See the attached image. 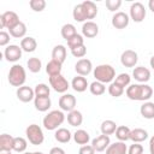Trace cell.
<instances>
[{"label":"cell","mask_w":154,"mask_h":154,"mask_svg":"<svg viewBox=\"0 0 154 154\" xmlns=\"http://www.w3.org/2000/svg\"><path fill=\"white\" fill-rule=\"evenodd\" d=\"M117 128H118V126H117L116 122H113V120H111V119H107V120H103V122L101 123L100 130H101V134H102V135L109 136V135H113V134L116 132Z\"/></svg>","instance_id":"obj_31"},{"label":"cell","mask_w":154,"mask_h":154,"mask_svg":"<svg viewBox=\"0 0 154 154\" xmlns=\"http://www.w3.org/2000/svg\"><path fill=\"white\" fill-rule=\"evenodd\" d=\"M49 85L53 88L54 91L63 93V94H65L67 91V89L70 88V83L67 82V79L61 73L57 75V76H51L49 77Z\"/></svg>","instance_id":"obj_7"},{"label":"cell","mask_w":154,"mask_h":154,"mask_svg":"<svg viewBox=\"0 0 154 154\" xmlns=\"http://www.w3.org/2000/svg\"><path fill=\"white\" fill-rule=\"evenodd\" d=\"M71 54L75 57V58H83L85 54H87V47L83 45V46H79V47H76L73 49H71Z\"/></svg>","instance_id":"obj_45"},{"label":"cell","mask_w":154,"mask_h":154,"mask_svg":"<svg viewBox=\"0 0 154 154\" xmlns=\"http://www.w3.org/2000/svg\"><path fill=\"white\" fill-rule=\"evenodd\" d=\"M77 103L76 97L72 94H63V96H60L59 99V107L61 111L65 112H71L75 109Z\"/></svg>","instance_id":"obj_11"},{"label":"cell","mask_w":154,"mask_h":154,"mask_svg":"<svg viewBox=\"0 0 154 154\" xmlns=\"http://www.w3.org/2000/svg\"><path fill=\"white\" fill-rule=\"evenodd\" d=\"M14 137L8 134L0 135V152H12L13 150Z\"/></svg>","instance_id":"obj_22"},{"label":"cell","mask_w":154,"mask_h":154,"mask_svg":"<svg viewBox=\"0 0 154 154\" xmlns=\"http://www.w3.org/2000/svg\"><path fill=\"white\" fill-rule=\"evenodd\" d=\"M128 154H143V146L140 143H134L128 148Z\"/></svg>","instance_id":"obj_46"},{"label":"cell","mask_w":154,"mask_h":154,"mask_svg":"<svg viewBox=\"0 0 154 154\" xmlns=\"http://www.w3.org/2000/svg\"><path fill=\"white\" fill-rule=\"evenodd\" d=\"M78 154H95V149L93 148L91 144H85L79 148Z\"/></svg>","instance_id":"obj_48"},{"label":"cell","mask_w":154,"mask_h":154,"mask_svg":"<svg viewBox=\"0 0 154 154\" xmlns=\"http://www.w3.org/2000/svg\"><path fill=\"white\" fill-rule=\"evenodd\" d=\"M28 147V141L24 137H14L13 140V150L17 153H25Z\"/></svg>","instance_id":"obj_35"},{"label":"cell","mask_w":154,"mask_h":154,"mask_svg":"<svg viewBox=\"0 0 154 154\" xmlns=\"http://www.w3.org/2000/svg\"><path fill=\"white\" fill-rule=\"evenodd\" d=\"M25 135H26V140L34 146H40L45 141L43 131L37 124H30L25 129Z\"/></svg>","instance_id":"obj_5"},{"label":"cell","mask_w":154,"mask_h":154,"mask_svg":"<svg viewBox=\"0 0 154 154\" xmlns=\"http://www.w3.org/2000/svg\"><path fill=\"white\" fill-rule=\"evenodd\" d=\"M23 154H43L42 152H25Z\"/></svg>","instance_id":"obj_53"},{"label":"cell","mask_w":154,"mask_h":154,"mask_svg":"<svg viewBox=\"0 0 154 154\" xmlns=\"http://www.w3.org/2000/svg\"><path fill=\"white\" fill-rule=\"evenodd\" d=\"M138 61V55L132 49H126L120 55V63L125 67H134Z\"/></svg>","instance_id":"obj_10"},{"label":"cell","mask_w":154,"mask_h":154,"mask_svg":"<svg viewBox=\"0 0 154 154\" xmlns=\"http://www.w3.org/2000/svg\"><path fill=\"white\" fill-rule=\"evenodd\" d=\"M10 31V35L14 38H24L26 34V25L23 22H19L14 28H12Z\"/></svg>","instance_id":"obj_32"},{"label":"cell","mask_w":154,"mask_h":154,"mask_svg":"<svg viewBox=\"0 0 154 154\" xmlns=\"http://www.w3.org/2000/svg\"><path fill=\"white\" fill-rule=\"evenodd\" d=\"M126 96L134 101H148L153 96V89L146 83L130 84L125 90Z\"/></svg>","instance_id":"obj_1"},{"label":"cell","mask_w":154,"mask_h":154,"mask_svg":"<svg viewBox=\"0 0 154 154\" xmlns=\"http://www.w3.org/2000/svg\"><path fill=\"white\" fill-rule=\"evenodd\" d=\"M61 67H63V64H60L59 61L57 60H49L46 65V72L48 73V76H57V75H60L61 73Z\"/></svg>","instance_id":"obj_29"},{"label":"cell","mask_w":154,"mask_h":154,"mask_svg":"<svg viewBox=\"0 0 154 154\" xmlns=\"http://www.w3.org/2000/svg\"><path fill=\"white\" fill-rule=\"evenodd\" d=\"M71 87H72V89H73L75 91H77V93H83V91L87 90V88H89V83H88V81H87L85 77L77 75L76 77L72 78V81H71Z\"/></svg>","instance_id":"obj_18"},{"label":"cell","mask_w":154,"mask_h":154,"mask_svg":"<svg viewBox=\"0 0 154 154\" xmlns=\"http://www.w3.org/2000/svg\"><path fill=\"white\" fill-rule=\"evenodd\" d=\"M66 54H67V52H66L65 46L57 45V46H54V48L52 51V59L59 61L60 64H63L66 60Z\"/></svg>","instance_id":"obj_25"},{"label":"cell","mask_w":154,"mask_h":154,"mask_svg":"<svg viewBox=\"0 0 154 154\" xmlns=\"http://www.w3.org/2000/svg\"><path fill=\"white\" fill-rule=\"evenodd\" d=\"M0 154H12V152H0Z\"/></svg>","instance_id":"obj_54"},{"label":"cell","mask_w":154,"mask_h":154,"mask_svg":"<svg viewBox=\"0 0 154 154\" xmlns=\"http://www.w3.org/2000/svg\"><path fill=\"white\" fill-rule=\"evenodd\" d=\"M72 17L76 22H87V17H85V12H84V8L82 6V4H78L73 7V11H72Z\"/></svg>","instance_id":"obj_36"},{"label":"cell","mask_w":154,"mask_h":154,"mask_svg":"<svg viewBox=\"0 0 154 154\" xmlns=\"http://www.w3.org/2000/svg\"><path fill=\"white\" fill-rule=\"evenodd\" d=\"M132 77L140 83H147L150 79V71L144 66H137L132 71Z\"/></svg>","instance_id":"obj_17"},{"label":"cell","mask_w":154,"mask_h":154,"mask_svg":"<svg viewBox=\"0 0 154 154\" xmlns=\"http://www.w3.org/2000/svg\"><path fill=\"white\" fill-rule=\"evenodd\" d=\"M122 6V0H106V7L111 12H116Z\"/></svg>","instance_id":"obj_44"},{"label":"cell","mask_w":154,"mask_h":154,"mask_svg":"<svg viewBox=\"0 0 154 154\" xmlns=\"http://www.w3.org/2000/svg\"><path fill=\"white\" fill-rule=\"evenodd\" d=\"M124 88H122V87H119L118 84H116L114 82H112L111 84H109V87H108V94L111 95V96H113V97H119V96H122L123 94H124Z\"/></svg>","instance_id":"obj_42"},{"label":"cell","mask_w":154,"mask_h":154,"mask_svg":"<svg viewBox=\"0 0 154 154\" xmlns=\"http://www.w3.org/2000/svg\"><path fill=\"white\" fill-rule=\"evenodd\" d=\"M34 106L38 112H46L51 108L52 101L49 96H35L34 99Z\"/></svg>","instance_id":"obj_19"},{"label":"cell","mask_w":154,"mask_h":154,"mask_svg":"<svg viewBox=\"0 0 154 154\" xmlns=\"http://www.w3.org/2000/svg\"><path fill=\"white\" fill-rule=\"evenodd\" d=\"M130 132H131V129L126 125H119L116 130V137L118 138V141H122V142H126L128 140H130Z\"/></svg>","instance_id":"obj_33"},{"label":"cell","mask_w":154,"mask_h":154,"mask_svg":"<svg viewBox=\"0 0 154 154\" xmlns=\"http://www.w3.org/2000/svg\"><path fill=\"white\" fill-rule=\"evenodd\" d=\"M72 136H73V141H75L77 144H81V146H85V144H88L89 141H90V136H89L88 131H85V130H83V129L76 130Z\"/></svg>","instance_id":"obj_27"},{"label":"cell","mask_w":154,"mask_h":154,"mask_svg":"<svg viewBox=\"0 0 154 154\" xmlns=\"http://www.w3.org/2000/svg\"><path fill=\"white\" fill-rule=\"evenodd\" d=\"M99 34V25L93 20H87L82 25V35L87 38H93Z\"/></svg>","instance_id":"obj_15"},{"label":"cell","mask_w":154,"mask_h":154,"mask_svg":"<svg viewBox=\"0 0 154 154\" xmlns=\"http://www.w3.org/2000/svg\"><path fill=\"white\" fill-rule=\"evenodd\" d=\"M71 137H72V135H71L70 130H67L66 128H59L54 132V138L59 143H69L71 141Z\"/></svg>","instance_id":"obj_26"},{"label":"cell","mask_w":154,"mask_h":154,"mask_svg":"<svg viewBox=\"0 0 154 154\" xmlns=\"http://www.w3.org/2000/svg\"><path fill=\"white\" fill-rule=\"evenodd\" d=\"M106 154H128V146L125 144V142L117 141L107 147Z\"/></svg>","instance_id":"obj_20"},{"label":"cell","mask_w":154,"mask_h":154,"mask_svg":"<svg viewBox=\"0 0 154 154\" xmlns=\"http://www.w3.org/2000/svg\"><path fill=\"white\" fill-rule=\"evenodd\" d=\"M149 64H150V67L154 70V55H152V58L149 60Z\"/></svg>","instance_id":"obj_52"},{"label":"cell","mask_w":154,"mask_h":154,"mask_svg":"<svg viewBox=\"0 0 154 154\" xmlns=\"http://www.w3.org/2000/svg\"><path fill=\"white\" fill-rule=\"evenodd\" d=\"M29 6L35 12H41L46 8V1L45 0H30Z\"/></svg>","instance_id":"obj_43"},{"label":"cell","mask_w":154,"mask_h":154,"mask_svg":"<svg viewBox=\"0 0 154 154\" xmlns=\"http://www.w3.org/2000/svg\"><path fill=\"white\" fill-rule=\"evenodd\" d=\"M146 8H144V5L140 1H136L134 2L131 6H130V18L136 22V23H141L146 18Z\"/></svg>","instance_id":"obj_8"},{"label":"cell","mask_w":154,"mask_h":154,"mask_svg":"<svg viewBox=\"0 0 154 154\" xmlns=\"http://www.w3.org/2000/svg\"><path fill=\"white\" fill-rule=\"evenodd\" d=\"M111 144V140H109V136L107 135H100L97 137H95L93 141H91V146L93 148L95 149V152H103L107 149V147Z\"/></svg>","instance_id":"obj_16"},{"label":"cell","mask_w":154,"mask_h":154,"mask_svg":"<svg viewBox=\"0 0 154 154\" xmlns=\"http://www.w3.org/2000/svg\"><path fill=\"white\" fill-rule=\"evenodd\" d=\"M19 17L16 12L13 11H6L0 16V26L1 29H8L11 30L12 28H14L18 23H19Z\"/></svg>","instance_id":"obj_6"},{"label":"cell","mask_w":154,"mask_h":154,"mask_svg":"<svg viewBox=\"0 0 154 154\" xmlns=\"http://www.w3.org/2000/svg\"><path fill=\"white\" fill-rule=\"evenodd\" d=\"M81 4L83 6V8H84L87 19H94L97 16V6H96L95 2H93L90 0H85V1H83Z\"/></svg>","instance_id":"obj_23"},{"label":"cell","mask_w":154,"mask_h":154,"mask_svg":"<svg viewBox=\"0 0 154 154\" xmlns=\"http://www.w3.org/2000/svg\"><path fill=\"white\" fill-rule=\"evenodd\" d=\"M149 153L150 154H154V135L149 140Z\"/></svg>","instance_id":"obj_50"},{"label":"cell","mask_w":154,"mask_h":154,"mask_svg":"<svg viewBox=\"0 0 154 154\" xmlns=\"http://www.w3.org/2000/svg\"><path fill=\"white\" fill-rule=\"evenodd\" d=\"M35 96H49V93H51V89L47 84L45 83H38L35 85Z\"/></svg>","instance_id":"obj_40"},{"label":"cell","mask_w":154,"mask_h":154,"mask_svg":"<svg viewBox=\"0 0 154 154\" xmlns=\"http://www.w3.org/2000/svg\"><path fill=\"white\" fill-rule=\"evenodd\" d=\"M129 22H130L129 14H126L125 12H122V11L116 12L112 17V25L116 29H125L129 25Z\"/></svg>","instance_id":"obj_14"},{"label":"cell","mask_w":154,"mask_h":154,"mask_svg":"<svg viewBox=\"0 0 154 154\" xmlns=\"http://www.w3.org/2000/svg\"><path fill=\"white\" fill-rule=\"evenodd\" d=\"M16 95H17V99L24 103L26 102H30L35 99V91L32 88L28 87V85H23V87H19L17 88V91H16Z\"/></svg>","instance_id":"obj_13"},{"label":"cell","mask_w":154,"mask_h":154,"mask_svg":"<svg viewBox=\"0 0 154 154\" xmlns=\"http://www.w3.org/2000/svg\"><path fill=\"white\" fill-rule=\"evenodd\" d=\"M93 75L95 77V81L101 82L103 84L112 83V81L116 78V70L109 64H101L94 67Z\"/></svg>","instance_id":"obj_2"},{"label":"cell","mask_w":154,"mask_h":154,"mask_svg":"<svg viewBox=\"0 0 154 154\" xmlns=\"http://www.w3.org/2000/svg\"><path fill=\"white\" fill-rule=\"evenodd\" d=\"M22 48L17 45H8L4 51V57L10 63H16L22 58Z\"/></svg>","instance_id":"obj_9"},{"label":"cell","mask_w":154,"mask_h":154,"mask_svg":"<svg viewBox=\"0 0 154 154\" xmlns=\"http://www.w3.org/2000/svg\"><path fill=\"white\" fill-rule=\"evenodd\" d=\"M89 90H90V93H91L93 95L100 96V95H102V94L106 91V87H105L103 83L97 82V81H94L93 83L89 84Z\"/></svg>","instance_id":"obj_38"},{"label":"cell","mask_w":154,"mask_h":154,"mask_svg":"<svg viewBox=\"0 0 154 154\" xmlns=\"http://www.w3.org/2000/svg\"><path fill=\"white\" fill-rule=\"evenodd\" d=\"M10 34L8 32H6V31H1L0 32V46L1 47H5V46H7L8 43H10Z\"/></svg>","instance_id":"obj_47"},{"label":"cell","mask_w":154,"mask_h":154,"mask_svg":"<svg viewBox=\"0 0 154 154\" xmlns=\"http://www.w3.org/2000/svg\"><path fill=\"white\" fill-rule=\"evenodd\" d=\"M140 113L146 119H154V102H143V105L140 107Z\"/></svg>","instance_id":"obj_28"},{"label":"cell","mask_w":154,"mask_h":154,"mask_svg":"<svg viewBox=\"0 0 154 154\" xmlns=\"http://www.w3.org/2000/svg\"><path fill=\"white\" fill-rule=\"evenodd\" d=\"M93 70V64L89 59L87 58H82L79 60H77V63L75 64V71L77 72L78 76H88Z\"/></svg>","instance_id":"obj_12"},{"label":"cell","mask_w":154,"mask_h":154,"mask_svg":"<svg viewBox=\"0 0 154 154\" xmlns=\"http://www.w3.org/2000/svg\"><path fill=\"white\" fill-rule=\"evenodd\" d=\"M8 83L12 87H23L26 79V72L24 70V67L19 64H14L12 65V67L8 71V76H7Z\"/></svg>","instance_id":"obj_4"},{"label":"cell","mask_w":154,"mask_h":154,"mask_svg":"<svg viewBox=\"0 0 154 154\" xmlns=\"http://www.w3.org/2000/svg\"><path fill=\"white\" fill-rule=\"evenodd\" d=\"M20 48L23 52H26V53H31L34 51H36L37 48V42L34 37L31 36H25L24 38L20 40Z\"/></svg>","instance_id":"obj_24"},{"label":"cell","mask_w":154,"mask_h":154,"mask_svg":"<svg viewBox=\"0 0 154 154\" xmlns=\"http://www.w3.org/2000/svg\"><path fill=\"white\" fill-rule=\"evenodd\" d=\"M130 81H131V77H130V75L129 73H119L116 78H114V83L116 84H118L119 87H122V88H128L129 85H130Z\"/></svg>","instance_id":"obj_39"},{"label":"cell","mask_w":154,"mask_h":154,"mask_svg":"<svg viewBox=\"0 0 154 154\" xmlns=\"http://www.w3.org/2000/svg\"><path fill=\"white\" fill-rule=\"evenodd\" d=\"M49 154H66L65 150L60 147H53L51 150H49Z\"/></svg>","instance_id":"obj_49"},{"label":"cell","mask_w":154,"mask_h":154,"mask_svg":"<svg viewBox=\"0 0 154 154\" xmlns=\"http://www.w3.org/2000/svg\"><path fill=\"white\" fill-rule=\"evenodd\" d=\"M67 123L71 126H79L83 123V116L79 111L73 109L71 112L67 113Z\"/></svg>","instance_id":"obj_30"},{"label":"cell","mask_w":154,"mask_h":154,"mask_svg":"<svg viewBox=\"0 0 154 154\" xmlns=\"http://www.w3.org/2000/svg\"><path fill=\"white\" fill-rule=\"evenodd\" d=\"M148 7H149V10L154 13V0H149V1H148Z\"/></svg>","instance_id":"obj_51"},{"label":"cell","mask_w":154,"mask_h":154,"mask_svg":"<svg viewBox=\"0 0 154 154\" xmlns=\"http://www.w3.org/2000/svg\"><path fill=\"white\" fill-rule=\"evenodd\" d=\"M83 45H84V38H83V35H79V34L75 35L72 38H70V40L67 41V46H69L70 51H71V49H73V48H76V47L83 46Z\"/></svg>","instance_id":"obj_41"},{"label":"cell","mask_w":154,"mask_h":154,"mask_svg":"<svg viewBox=\"0 0 154 154\" xmlns=\"http://www.w3.org/2000/svg\"><path fill=\"white\" fill-rule=\"evenodd\" d=\"M64 120H65V114L63 113V111L61 109H53L45 116L42 124H43L45 129L53 131V130L59 129V126L64 123Z\"/></svg>","instance_id":"obj_3"},{"label":"cell","mask_w":154,"mask_h":154,"mask_svg":"<svg viewBox=\"0 0 154 154\" xmlns=\"http://www.w3.org/2000/svg\"><path fill=\"white\" fill-rule=\"evenodd\" d=\"M61 36L63 38H65L66 41H69L70 38H72L75 35H77V30H76V26L71 23H67V24H64L61 26Z\"/></svg>","instance_id":"obj_34"},{"label":"cell","mask_w":154,"mask_h":154,"mask_svg":"<svg viewBox=\"0 0 154 154\" xmlns=\"http://www.w3.org/2000/svg\"><path fill=\"white\" fill-rule=\"evenodd\" d=\"M147 138H148V132L144 129L136 128V129H132L131 132H130V140L134 143H142Z\"/></svg>","instance_id":"obj_21"},{"label":"cell","mask_w":154,"mask_h":154,"mask_svg":"<svg viewBox=\"0 0 154 154\" xmlns=\"http://www.w3.org/2000/svg\"><path fill=\"white\" fill-rule=\"evenodd\" d=\"M26 66L29 69L30 72L32 73H37L41 71V67H42V63L38 58L36 57H32V58H29V60L26 61Z\"/></svg>","instance_id":"obj_37"}]
</instances>
